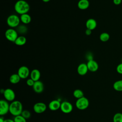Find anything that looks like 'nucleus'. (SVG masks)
<instances>
[{
  "label": "nucleus",
  "instance_id": "obj_1",
  "mask_svg": "<svg viewBox=\"0 0 122 122\" xmlns=\"http://www.w3.org/2000/svg\"><path fill=\"white\" fill-rule=\"evenodd\" d=\"M30 9L29 4L26 0H18L14 5L15 11L19 14L22 15L28 13Z\"/></svg>",
  "mask_w": 122,
  "mask_h": 122
},
{
  "label": "nucleus",
  "instance_id": "obj_2",
  "mask_svg": "<svg viewBox=\"0 0 122 122\" xmlns=\"http://www.w3.org/2000/svg\"><path fill=\"white\" fill-rule=\"evenodd\" d=\"M23 111L22 103L17 100H14L10 104L9 112L14 116L20 115Z\"/></svg>",
  "mask_w": 122,
  "mask_h": 122
},
{
  "label": "nucleus",
  "instance_id": "obj_3",
  "mask_svg": "<svg viewBox=\"0 0 122 122\" xmlns=\"http://www.w3.org/2000/svg\"><path fill=\"white\" fill-rule=\"evenodd\" d=\"M20 17L16 14H11L7 19V23L11 28H17L20 23Z\"/></svg>",
  "mask_w": 122,
  "mask_h": 122
},
{
  "label": "nucleus",
  "instance_id": "obj_4",
  "mask_svg": "<svg viewBox=\"0 0 122 122\" xmlns=\"http://www.w3.org/2000/svg\"><path fill=\"white\" fill-rule=\"evenodd\" d=\"M5 36L9 41L14 42L19 36L16 30L10 28L5 31Z\"/></svg>",
  "mask_w": 122,
  "mask_h": 122
},
{
  "label": "nucleus",
  "instance_id": "obj_5",
  "mask_svg": "<svg viewBox=\"0 0 122 122\" xmlns=\"http://www.w3.org/2000/svg\"><path fill=\"white\" fill-rule=\"evenodd\" d=\"M76 107L80 110L86 109L89 105V100L85 97H83L77 100L75 102Z\"/></svg>",
  "mask_w": 122,
  "mask_h": 122
},
{
  "label": "nucleus",
  "instance_id": "obj_6",
  "mask_svg": "<svg viewBox=\"0 0 122 122\" xmlns=\"http://www.w3.org/2000/svg\"><path fill=\"white\" fill-rule=\"evenodd\" d=\"M10 104L6 100L1 99L0 101V115H4L9 112Z\"/></svg>",
  "mask_w": 122,
  "mask_h": 122
},
{
  "label": "nucleus",
  "instance_id": "obj_7",
  "mask_svg": "<svg viewBox=\"0 0 122 122\" xmlns=\"http://www.w3.org/2000/svg\"><path fill=\"white\" fill-rule=\"evenodd\" d=\"M3 95L5 99L8 102H13L15 100L16 95L14 91L10 88H7L4 90Z\"/></svg>",
  "mask_w": 122,
  "mask_h": 122
},
{
  "label": "nucleus",
  "instance_id": "obj_8",
  "mask_svg": "<svg viewBox=\"0 0 122 122\" xmlns=\"http://www.w3.org/2000/svg\"><path fill=\"white\" fill-rule=\"evenodd\" d=\"M17 73L21 79H25L28 78L30 75V71L28 67L26 66H22L19 68Z\"/></svg>",
  "mask_w": 122,
  "mask_h": 122
},
{
  "label": "nucleus",
  "instance_id": "obj_9",
  "mask_svg": "<svg viewBox=\"0 0 122 122\" xmlns=\"http://www.w3.org/2000/svg\"><path fill=\"white\" fill-rule=\"evenodd\" d=\"M60 109L64 113H69L72 111L73 106L70 102L64 101L61 103Z\"/></svg>",
  "mask_w": 122,
  "mask_h": 122
},
{
  "label": "nucleus",
  "instance_id": "obj_10",
  "mask_svg": "<svg viewBox=\"0 0 122 122\" xmlns=\"http://www.w3.org/2000/svg\"><path fill=\"white\" fill-rule=\"evenodd\" d=\"M33 109L36 113H41L46 110L47 106L44 102H38L33 105Z\"/></svg>",
  "mask_w": 122,
  "mask_h": 122
},
{
  "label": "nucleus",
  "instance_id": "obj_11",
  "mask_svg": "<svg viewBox=\"0 0 122 122\" xmlns=\"http://www.w3.org/2000/svg\"><path fill=\"white\" fill-rule=\"evenodd\" d=\"M32 89L34 92L37 93H41L43 92L44 90V85L42 81L40 80L36 81L34 82Z\"/></svg>",
  "mask_w": 122,
  "mask_h": 122
},
{
  "label": "nucleus",
  "instance_id": "obj_12",
  "mask_svg": "<svg viewBox=\"0 0 122 122\" xmlns=\"http://www.w3.org/2000/svg\"><path fill=\"white\" fill-rule=\"evenodd\" d=\"M86 64L88 67V70L91 72H95L98 70V63L94 60L88 61Z\"/></svg>",
  "mask_w": 122,
  "mask_h": 122
},
{
  "label": "nucleus",
  "instance_id": "obj_13",
  "mask_svg": "<svg viewBox=\"0 0 122 122\" xmlns=\"http://www.w3.org/2000/svg\"><path fill=\"white\" fill-rule=\"evenodd\" d=\"M61 102L58 100L51 101L48 105V107L51 111H55L60 109Z\"/></svg>",
  "mask_w": 122,
  "mask_h": 122
},
{
  "label": "nucleus",
  "instance_id": "obj_14",
  "mask_svg": "<svg viewBox=\"0 0 122 122\" xmlns=\"http://www.w3.org/2000/svg\"><path fill=\"white\" fill-rule=\"evenodd\" d=\"M88 67L86 63H80L77 67V72L81 76L85 75L88 71Z\"/></svg>",
  "mask_w": 122,
  "mask_h": 122
},
{
  "label": "nucleus",
  "instance_id": "obj_15",
  "mask_svg": "<svg viewBox=\"0 0 122 122\" xmlns=\"http://www.w3.org/2000/svg\"><path fill=\"white\" fill-rule=\"evenodd\" d=\"M85 25L87 29L92 30L96 28L97 23L96 20L95 19L92 18H90L86 20Z\"/></svg>",
  "mask_w": 122,
  "mask_h": 122
},
{
  "label": "nucleus",
  "instance_id": "obj_16",
  "mask_svg": "<svg viewBox=\"0 0 122 122\" xmlns=\"http://www.w3.org/2000/svg\"><path fill=\"white\" fill-rule=\"evenodd\" d=\"M30 78L34 81H38L41 77V72L40 71L37 69H33L30 72Z\"/></svg>",
  "mask_w": 122,
  "mask_h": 122
},
{
  "label": "nucleus",
  "instance_id": "obj_17",
  "mask_svg": "<svg viewBox=\"0 0 122 122\" xmlns=\"http://www.w3.org/2000/svg\"><path fill=\"white\" fill-rule=\"evenodd\" d=\"M77 6L80 10H86L90 6V2L88 0H80L78 2Z\"/></svg>",
  "mask_w": 122,
  "mask_h": 122
},
{
  "label": "nucleus",
  "instance_id": "obj_18",
  "mask_svg": "<svg viewBox=\"0 0 122 122\" xmlns=\"http://www.w3.org/2000/svg\"><path fill=\"white\" fill-rule=\"evenodd\" d=\"M20 21L23 24H29L31 21V16L28 13H25L22 14L20 16Z\"/></svg>",
  "mask_w": 122,
  "mask_h": 122
},
{
  "label": "nucleus",
  "instance_id": "obj_19",
  "mask_svg": "<svg viewBox=\"0 0 122 122\" xmlns=\"http://www.w3.org/2000/svg\"><path fill=\"white\" fill-rule=\"evenodd\" d=\"M26 42H27L26 38L23 35H20L18 37V38L15 41L14 43L16 45L20 46L25 44Z\"/></svg>",
  "mask_w": 122,
  "mask_h": 122
},
{
  "label": "nucleus",
  "instance_id": "obj_20",
  "mask_svg": "<svg viewBox=\"0 0 122 122\" xmlns=\"http://www.w3.org/2000/svg\"><path fill=\"white\" fill-rule=\"evenodd\" d=\"M20 79L21 78L18 73H14L10 76L9 81L11 83L15 84L19 83L20 81Z\"/></svg>",
  "mask_w": 122,
  "mask_h": 122
},
{
  "label": "nucleus",
  "instance_id": "obj_21",
  "mask_svg": "<svg viewBox=\"0 0 122 122\" xmlns=\"http://www.w3.org/2000/svg\"><path fill=\"white\" fill-rule=\"evenodd\" d=\"M16 30L18 33L21 35L26 34L28 32V28L25 24L19 25L17 27Z\"/></svg>",
  "mask_w": 122,
  "mask_h": 122
},
{
  "label": "nucleus",
  "instance_id": "obj_22",
  "mask_svg": "<svg viewBox=\"0 0 122 122\" xmlns=\"http://www.w3.org/2000/svg\"><path fill=\"white\" fill-rule=\"evenodd\" d=\"M113 88L117 92H122V80L115 81L113 84Z\"/></svg>",
  "mask_w": 122,
  "mask_h": 122
},
{
  "label": "nucleus",
  "instance_id": "obj_23",
  "mask_svg": "<svg viewBox=\"0 0 122 122\" xmlns=\"http://www.w3.org/2000/svg\"><path fill=\"white\" fill-rule=\"evenodd\" d=\"M73 95L75 98L78 99L84 97V93L80 89H76L73 92Z\"/></svg>",
  "mask_w": 122,
  "mask_h": 122
},
{
  "label": "nucleus",
  "instance_id": "obj_24",
  "mask_svg": "<svg viewBox=\"0 0 122 122\" xmlns=\"http://www.w3.org/2000/svg\"><path fill=\"white\" fill-rule=\"evenodd\" d=\"M110 35L107 32H102L99 36V38L101 41L102 42H106L110 39Z\"/></svg>",
  "mask_w": 122,
  "mask_h": 122
},
{
  "label": "nucleus",
  "instance_id": "obj_25",
  "mask_svg": "<svg viewBox=\"0 0 122 122\" xmlns=\"http://www.w3.org/2000/svg\"><path fill=\"white\" fill-rule=\"evenodd\" d=\"M113 122H122V113H116L113 117Z\"/></svg>",
  "mask_w": 122,
  "mask_h": 122
},
{
  "label": "nucleus",
  "instance_id": "obj_26",
  "mask_svg": "<svg viewBox=\"0 0 122 122\" xmlns=\"http://www.w3.org/2000/svg\"><path fill=\"white\" fill-rule=\"evenodd\" d=\"M13 120L14 122H27L26 119L24 118L21 114L14 116Z\"/></svg>",
  "mask_w": 122,
  "mask_h": 122
},
{
  "label": "nucleus",
  "instance_id": "obj_27",
  "mask_svg": "<svg viewBox=\"0 0 122 122\" xmlns=\"http://www.w3.org/2000/svg\"><path fill=\"white\" fill-rule=\"evenodd\" d=\"M21 115L24 118H25L26 120L27 119H29L30 116H31V113L30 112L28 111V110H23L21 113Z\"/></svg>",
  "mask_w": 122,
  "mask_h": 122
},
{
  "label": "nucleus",
  "instance_id": "obj_28",
  "mask_svg": "<svg viewBox=\"0 0 122 122\" xmlns=\"http://www.w3.org/2000/svg\"><path fill=\"white\" fill-rule=\"evenodd\" d=\"M35 81L31 79L30 78L29 79H28L26 81V84L28 86H30V87H32L34 84Z\"/></svg>",
  "mask_w": 122,
  "mask_h": 122
},
{
  "label": "nucleus",
  "instance_id": "obj_29",
  "mask_svg": "<svg viewBox=\"0 0 122 122\" xmlns=\"http://www.w3.org/2000/svg\"><path fill=\"white\" fill-rule=\"evenodd\" d=\"M117 72L120 74H122V62L119 63L116 67Z\"/></svg>",
  "mask_w": 122,
  "mask_h": 122
},
{
  "label": "nucleus",
  "instance_id": "obj_30",
  "mask_svg": "<svg viewBox=\"0 0 122 122\" xmlns=\"http://www.w3.org/2000/svg\"><path fill=\"white\" fill-rule=\"evenodd\" d=\"M122 0H113V3L116 5H119L122 3Z\"/></svg>",
  "mask_w": 122,
  "mask_h": 122
},
{
  "label": "nucleus",
  "instance_id": "obj_31",
  "mask_svg": "<svg viewBox=\"0 0 122 122\" xmlns=\"http://www.w3.org/2000/svg\"><path fill=\"white\" fill-rule=\"evenodd\" d=\"M92 30H90V29H87L85 31V34L87 36H89L91 34H92Z\"/></svg>",
  "mask_w": 122,
  "mask_h": 122
},
{
  "label": "nucleus",
  "instance_id": "obj_32",
  "mask_svg": "<svg viewBox=\"0 0 122 122\" xmlns=\"http://www.w3.org/2000/svg\"><path fill=\"white\" fill-rule=\"evenodd\" d=\"M4 122H14V120L11 119H5Z\"/></svg>",
  "mask_w": 122,
  "mask_h": 122
},
{
  "label": "nucleus",
  "instance_id": "obj_33",
  "mask_svg": "<svg viewBox=\"0 0 122 122\" xmlns=\"http://www.w3.org/2000/svg\"><path fill=\"white\" fill-rule=\"evenodd\" d=\"M5 119H4V118L3 117L1 116V117H0V122H4V121H5Z\"/></svg>",
  "mask_w": 122,
  "mask_h": 122
},
{
  "label": "nucleus",
  "instance_id": "obj_34",
  "mask_svg": "<svg viewBox=\"0 0 122 122\" xmlns=\"http://www.w3.org/2000/svg\"><path fill=\"white\" fill-rule=\"evenodd\" d=\"M51 0H42V1L44 2H48L50 1Z\"/></svg>",
  "mask_w": 122,
  "mask_h": 122
},
{
  "label": "nucleus",
  "instance_id": "obj_35",
  "mask_svg": "<svg viewBox=\"0 0 122 122\" xmlns=\"http://www.w3.org/2000/svg\"><path fill=\"white\" fill-rule=\"evenodd\" d=\"M121 62H122V61H121Z\"/></svg>",
  "mask_w": 122,
  "mask_h": 122
}]
</instances>
